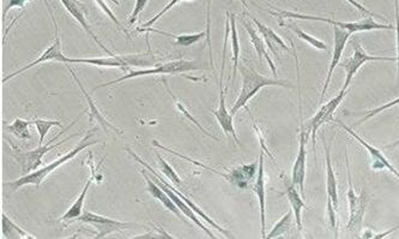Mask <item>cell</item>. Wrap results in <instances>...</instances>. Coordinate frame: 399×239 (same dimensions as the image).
<instances>
[{
    "label": "cell",
    "mask_w": 399,
    "mask_h": 239,
    "mask_svg": "<svg viewBox=\"0 0 399 239\" xmlns=\"http://www.w3.org/2000/svg\"><path fill=\"white\" fill-rule=\"evenodd\" d=\"M95 131H96V128H92V130H89L87 135L82 138V141H81L71 152L65 154V155L59 157V159H57V160L53 161L51 164H48V165L40 167L39 170L34 171V172L29 173V175H24L23 177H21L19 180H12V182H8L6 187L11 189V190H14V191L19 190V189L22 188V187H25V185L40 187L42 182L46 180L48 175L53 173V171L57 170L60 166L64 165L65 162H68V161L71 160V159L77 157L79 153L84 151L85 148L97 144L99 141L92 138L94 137V135H95Z\"/></svg>",
    "instance_id": "6da1fadb"
},
{
    "label": "cell",
    "mask_w": 399,
    "mask_h": 239,
    "mask_svg": "<svg viewBox=\"0 0 399 239\" xmlns=\"http://www.w3.org/2000/svg\"><path fill=\"white\" fill-rule=\"evenodd\" d=\"M240 74L243 76V86L240 90L239 97L236 99L234 105L230 110V115L234 117L243 107L247 106L248 102L257 94L262 88L270 87H285L291 88V84L287 81L278 79H270L264 75H260L256 70H253L249 66L241 65L239 68Z\"/></svg>",
    "instance_id": "7a4b0ae2"
},
{
    "label": "cell",
    "mask_w": 399,
    "mask_h": 239,
    "mask_svg": "<svg viewBox=\"0 0 399 239\" xmlns=\"http://www.w3.org/2000/svg\"><path fill=\"white\" fill-rule=\"evenodd\" d=\"M275 11L267 10V12L271 16H275L278 19H305V21H314V22H324V23L332 24L334 27H338L343 30L354 34V32H372V30H391L395 29L392 24L378 23L372 17L362 19L360 22H340L335 19H326L320 16H313V15L298 14L288 10L276 9Z\"/></svg>",
    "instance_id": "3957f363"
},
{
    "label": "cell",
    "mask_w": 399,
    "mask_h": 239,
    "mask_svg": "<svg viewBox=\"0 0 399 239\" xmlns=\"http://www.w3.org/2000/svg\"><path fill=\"white\" fill-rule=\"evenodd\" d=\"M79 117H77V120H74L72 122V124H70L68 128L63 129L61 133H58L54 138H52L50 142L47 144H42V146H39L37 149H32V151H23V149H19V147L14 146V143L10 142V148H11V155L14 157L16 162L19 164V167H21V171L24 175H29L32 173L34 171L39 170L42 166V159L46 155L47 153L51 152L54 148L59 147L61 144H64L65 142L70 141L71 138L76 137L79 133H74V135H70L69 137L65 138L61 142L55 143V144H52L54 143L58 138L63 135V133H66L68 130L72 126V125L79 120Z\"/></svg>",
    "instance_id": "277c9868"
},
{
    "label": "cell",
    "mask_w": 399,
    "mask_h": 239,
    "mask_svg": "<svg viewBox=\"0 0 399 239\" xmlns=\"http://www.w3.org/2000/svg\"><path fill=\"white\" fill-rule=\"evenodd\" d=\"M63 63L68 64H90L99 66V68H119V69H130L131 66H138V68H147L152 66L157 63V58L152 55V52L149 50L147 52L141 53V55H110L107 58H65Z\"/></svg>",
    "instance_id": "5b68a950"
},
{
    "label": "cell",
    "mask_w": 399,
    "mask_h": 239,
    "mask_svg": "<svg viewBox=\"0 0 399 239\" xmlns=\"http://www.w3.org/2000/svg\"><path fill=\"white\" fill-rule=\"evenodd\" d=\"M345 160H347V172H348L347 198H348L349 206V221L345 226V231L353 237H360L362 231L363 218L366 214L368 203L371 201V195L365 189L361 190L360 195L356 193V190L354 188L351 173H350L348 157H345Z\"/></svg>",
    "instance_id": "8992f818"
},
{
    "label": "cell",
    "mask_w": 399,
    "mask_h": 239,
    "mask_svg": "<svg viewBox=\"0 0 399 239\" xmlns=\"http://www.w3.org/2000/svg\"><path fill=\"white\" fill-rule=\"evenodd\" d=\"M205 69L204 65L196 60H186L179 59L173 60L170 63H165V64H158L155 66L154 69H142V70H132L130 71L129 74L124 75L123 77L110 81V82L102 83L99 84L97 87L92 89V92H95L100 88L113 87L114 84H118L120 82H124L127 79H136V77H143V76H147V75H178L185 74L188 71H194V70Z\"/></svg>",
    "instance_id": "52a82bcc"
},
{
    "label": "cell",
    "mask_w": 399,
    "mask_h": 239,
    "mask_svg": "<svg viewBox=\"0 0 399 239\" xmlns=\"http://www.w3.org/2000/svg\"><path fill=\"white\" fill-rule=\"evenodd\" d=\"M351 47H353L354 53L349 59L345 60V63H342V68H345V81L343 84L345 90H348V88L351 84L354 76L358 74V70L362 68L366 63H371V61H396L397 63V57L396 58H391V57H376V55H369L366 53L365 48H363L361 42L358 41L356 39H351Z\"/></svg>",
    "instance_id": "ba28073f"
},
{
    "label": "cell",
    "mask_w": 399,
    "mask_h": 239,
    "mask_svg": "<svg viewBox=\"0 0 399 239\" xmlns=\"http://www.w3.org/2000/svg\"><path fill=\"white\" fill-rule=\"evenodd\" d=\"M347 93H348V90L342 89L337 97L331 99L330 102H327L325 105L320 106L317 113L313 115V118H311V120H308L307 123L305 124V128H306V130H307L308 133H311V136H312L313 153H314V157H316V159H317L318 130L320 129L323 125L329 123L331 120H334L332 118H334L336 110L338 108L342 102L345 100V97H347Z\"/></svg>",
    "instance_id": "9c48e42d"
},
{
    "label": "cell",
    "mask_w": 399,
    "mask_h": 239,
    "mask_svg": "<svg viewBox=\"0 0 399 239\" xmlns=\"http://www.w3.org/2000/svg\"><path fill=\"white\" fill-rule=\"evenodd\" d=\"M311 133H308L305 124H303L300 118V135H298V149L295 161H294L293 170H291V180L296 185L298 191L305 198V180H306V162H307V151L306 143Z\"/></svg>",
    "instance_id": "30bf717a"
},
{
    "label": "cell",
    "mask_w": 399,
    "mask_h": 239,
    "mask_svg": "<svg viewBox=\"0 0 399 239\" xmlns=\"http://www.w3.org/2000/svg\"><path fill=\"white\" fill-rule=\"evenodd\" d=\"M74 222H81V224H87V225L95 227L97 231V235L95 238H105L110 233H114L116 231H123L125 229L131 227V224L124 222V221L114 220L106 216H99L95 213L84 211L82 216L77 218Z\"/></svg>",
    "instance_id": "8fae6325"
},
{
    "label": "cell",
    "mask_w": 399,
    "mask_h": 239,
    "mask_svg": "<svg viewBox=\"0 0 399 239\" xmlns=\"http://www.w3.org/2000/svg\"><path fill=\"white\" fill-rule=\"evenodd\" d=\"M334 122L340 125L342 129L347 131L351 137L355 138L367 151L369 157H371V169L373 171L389 170L392 175H395L396 178L399 180V171L391 164L390 160L385 157V154L381 152L380 149H378L371 143L365 141L362 137H360L358 133H355L351 128H349L348 125H345L343 122H340V120H335Z\"/></svg>",
    "instance_id": "7c38bea8"
},
{
    "label": "cell",
    "mask_w": 399,
    "mask_h": 239,
    "mask_svg": "<svg viewBox=\"0 0 399 239\" xmlns=\"http://www.w3.org/2000/svg\"><path fill=\"white\" fill-rule=\"evenodd\" d=\"M125 151L129 153V154H131V157H132L134 160L137 161L138 164H141V165L144 166V167H145V169H147V170L149 171L150 173H152V175H155V177H157L158 180H162V182H163V183H165V184L167 185L168 188L172 189V190H173L175 193H178L180 198H183L185 202L187 203L188 206L192 208L194 212L197 213L198 216H201V218H202L203 220L207 221L209 225L212 226V227H214V229H216V230L218 231V232H221L222 235L225 236L227 238H232V237H233V236L230 235L229 231L225 230V229H223L222 226L218 225V224H217V222H216L214 219H212L210 216H207V213L203 211L202 208L199 207L198 204H196V203L193 202L191 198H188L187 196H185L184 193H180L178 189H175L174 187H172V184L168 183V182H167V180H165V178L162 177V175H158L156 171L152 169V166L147 165V162L143 160L142 157H138L137 153L133 152L132 149H130V148H125Z\"/></svg>",
    "instance_id": "4fadbf2b"
},
{
    "label": "cell",
    "mask_w": 399,
    "mask_h": 239,
    "mask_svg": "<svg viewBox=\"0 0 399 239\" xmlns=\"http://www.w3.org/2000/svg\"><path fill=\"white\" fill-rule=\"evenodd\" d=\"M225 60H222V64H221L220 81H218L220 102H218V107H217V110L212 111V113L215 115V118L217 120V122H218L221 129L223 130V133H225L227 136H230V137L234 138L236 143L239 144V138H238V135H236V131H235L233 115H230V112H228L227 107H225V93H227V89H228V88L225 87V86H223V81H225Z\"/></svg>",
    "instance_id": "5bb4252c"
},
{
    "label": "cell",
    "mask_w": 399,
    "mask_h": 239,
    "mask_svg": "<svg viewBox=\"0 0 399 239\" xmlns=\"http://www.w3.org/2000/svg\"><path fill=\"white\" fill-rule=\"evenodd\" d=\"M350 37H351V34L347 30H343L338 27H334V52H332V58H331L330 68H329V71L326 75L325 82L323 86V90H321L320 104L324 100L326 93L329 90L332 75L335 73L336 68L340 65V58L343 55V52H345V46H347Z\"/></svg>",
    "instance_id": "9a60e30c"
},
{
    "label": "cell",
    "mask_w": 399,
    "mask_h": 239,
    "mask_svg": "<svg viewBox=\"0 0 399 239\" xmlns=\"http://www.w3.org/2000/svg\"><path fill=\"white\" fill-rule=\"evenodd\" d=\"M65 57L61 52V42H60L59 37V27H58V23L54 24V41L52 44L51 46L47 48L46 51L43 52L37 60L32 61L30 64L25 65L24 68H21V69L14 71L12 74H10L9 76H6L3 79L1 82L6 83L9 82L10 79H14L17 77L19 75L23 74L28 70L32 69L34 66H37V65L42 64V63H46V61H51V60H58V61H64Z\"/></svg>",
    "instance_id": "2e32d148"
},
{
    "label": "cell",
    "mask_w": 399,
    "mask_h": 239,
    "mask_svg": "<svg viewBox=\"0 0 399 239\" xmlns=\"http://www.w3.org/2000/svg\"><path fill=\"white\" fill-rule=\"evenodd\" d=\"M60 1H61V4L64 5L66 10L69 11V14L82 26L83 29L85 30V32H87L89 37H92L97 46L101 47L102 50L106 52V53H108V55H114L113 52L108 50V48L102 44L101 40L97 37L96 34L92 32V27H90V24L88 22L87 8H85V5L81 3L79 0H60Z\"/></svg>",
    "instance_id": "e0dca14e"
},
{
    "label": "cell",
    "mask_w": 399,
    "mask_h": 239,
    "mask_svg": "<svg viewBox=\"0 0 399 239\" xmlns=\"http://www.w3.org/2000/svg\"><path fill=\"white\" fill-rule=\"evenodd\" d=\"M264 151L260 149L259 153V167H258L256 183L253 185V191L256 193L260 209V231L262 237L266 236V193H265V166H264Z\"/></svg>",
    "instance_id": "ac0fdd59"
},
{
    "label": "cell",
    "mask_w": 399,
    "mask_h": 239,
    "mask_svg": "<svg viewBox=\"0 0 399 239\" xmlns=\"http://www.w3.org/2000/svg\"><path fill=\"white\" fill-rule=\"evenodd\" d=\"M243 15L247 16L248 19H252L253 23L256 24V27H257L258 32H259V34H260L263 39H264L266 46H267V48L274 53L275 57L278 58V50H280V51L288 52V53H293V52L290 51L289 47L287 46V44L283 41V39H282L280 35H277V34H276L270 27H267L266 24L260 22L257 17H254V16L249 14L248 11H245Z\"/></svg>",
    "instance_id": "d6986e66"
},
{
    "label": "cell",
    "mask_w": 399,
    "mask_h": 239,
    "mask_svg": "<svg viewBox=\"0 0 399 239\" xmlns=\"http://www.w3.org/2000/svg\"><path fill=\"white\" fill-rule=\"evenodd\" d=\"M283 177H285V196L288 198L290 207L293 209L294 220H295V225H296L298 232L301 233L303 231V209L311 211V209L306 206V203L303 201V198H301V193L298 191L296 185L294 184L293 180H288L285 175H283Z\"/></svg>",
    "instance_id": "ffe728a7"
},
{
    "label": "cell",
    "mask_w": 399,
    "mask_h": 239,
    "mask_svg": "<svg viewBox=\"0 0 399 239\" xmlns=\"http://www.w3.org/2000/svg\"><path fill=\"white\" fill-rule=\"evenodd\" d=\"M154 180L156 182L157 184L160 185L161 188L165 190V193H168V196H170V198L173 200V202H174L175 204L178 206V208H179L180 212L183 213V214H184V216H186L187 219H190V220L192 221V222H194V224H196V225H197L199 229H202V230L204 231L205 233H207V237H210V238H215L216 236L212 233V231L209 230L207 226L204 225L202 221L198 219L197 213L194 212L192 208L190 207L187 203L185 202L184 200L180 198L178 193H175L174 191L172 190V189L168 188V187H167V185H165V183L162 182V180H158L157 177H155V175H154Z\"/></svg>",
    "instance_id": "44dd1931"
},
{
    "label": "cell",
    "mask_w": 399,
    "mask_h": 239,
    "mask_svg": "<svg viewBox=\"0 0 399 239\" xmlns=\"http://www.w3.org/2000/svg\"><path fill=\"white\" fill-rule=\"evenodd\" d=\"M323 144L325 149V165H326V193H327V200L334 203V207L338 208V182L335 175V170L332 167L331 162V147L329 143L326 142L325 137L323 136Z\"/></svg>",
    "instance_id": "7402d4cb"
},
{
    "label": "cell",
    "mask_w": 399,
    "mask_h": 239,
    "mask_svg": "<svg viewBox=\"0 0 399 239\" xmlns=\"http://www.w3.org/2000/svg\"><path fill=\"white\" fill-rule=\"evenodd\" d=\"M147 173H149V171H147V169H143L142 175L143 177L145 178V182H147V191H149V193H150L155 200H158L170 212L173 213L175 216H178L179 219L186 222L184 216H181V213H180L179 208L173 202V200L168 196V193H165V190L161 188L160 185L157 184L155 180H152Z\"/></svg>",
    "instance_id": "603a6c76"
},
{
    "label": "cell",
    "mask_w": 399,
    "mask_h": 239,
    "mask_svg": "<svg viewBox=\"0 0 399 239\" xmlns=\"http://www.w3.org/2000/svg\"><path fill=\"white\" fill-rule=\"evenodd\" d=\"M68 70H69L70 74L72 75V77H74V81H76V83L79 84V89L82 90L83 94H84V97H85V99H87L88 107H89V120H90V122L97 120V122L101 124L103 130H106V131L107 130H110V131H114V133H118V135H121L123 131H121L120 129H118L115 125L110 123V122H108V120H107L106 118L103 117V115H102L101 112L99 111L96 105H95V102H94V100H92V97L89 95V93H88L87 89L84 88L82 82L79 81V79L77 77V75H76V73H74V70L71 69L70 66H68Z\"/></svg>",
    "instance_id": "cb8c5ba5"
},
{
    "label": "cell",
    "mask_w": 399,
    "mask_h": 239,
    "mask_svg": "<svg viewBox=\"0 0 399 239\" xmlns=\"http://www.w3.org/2000/svg\"><path fill=\"white\" fill-rule=\"evenodd\" d=\"M258 167H259V161L233 167L232 170H229L228 182L236 188L243 189V190L247 189L249 182L254 180V175L258 173Z\"/></svg>",
    "instance_id": "d4e9b609"
},
{
    "label": "cell",
    "mask_w": 399,
    "mask_h": 239,
    "mask_svg": "<svg viewBox=\"0 0 399 239\" xmlns=\"http://www.w3.org/2000/svg\"><path fill=\"white\" fill-rule=\"evenodd\" d=\"M240 21H241V23H243V27L246 29L248 37H249V40L252 42L253 47H254V50L257 52L259 61L262 63L263 58H264V59L267 61L269 66H270L271 71H272V74L275 76V79H277V68H276L275 63H274L272 58H271L269 53L266 52V44H264V42H265L264 41V39H263V37L259 35V32H257L251 24L248 23L247 21H245V19H241Z\"/></svg>",
    "instance_id": "484cf974"
},
{
    "label": "cell",
    "mask_w": 399,
    "mask_h": 239,
    "mask_svg": "<svg viewBox=\"0 0 399 239\" xmlns=\"http://www.w3.org/2000/svg\"><path fill=\"white\" fill-rule=\"evenodd\" d=\"M139 32H155V34H160V35H165V37H173L175 39L174 45L180 47H190L201 41L204 37H207V32H197V34H183V35H174L170 32H161L157 29H152V28H137L136 29Z\"/></svg>",
    "instance_id": "4316f807"
},
{
    "label": "cell",
    "mask_w": 399,
    "mask_h": 239,
    "mask_svg": "<svg viewBox=\"0 0 399 239\" xmlns=\"http://www.w3.org/2000/svg\"><path fill=\"white\" fill-rule=\"evenodd\" d=\"M92 180H94V177H90L89 180H87V183L84 185L83 188L82 193L79 195V198L74 201V204L68 209V212L65 213L64 216L60 218L59 221H64V222H74L77 218L82 216L83 206H84V201H85V198H87L88 191H89V188L92 185Z\"/></svg>",
    "instance_id": "83f0119b"
},
{
    "label": "cell",
    "mask_w": 399,
    "mask_h": 239,
    "mask_svg": "<svg viewBox=\"0 0 399 239\" xmlns=\"http://www.w3.org/2000/svg\"><path fill=\"white\" fill-rule=\"evenodd\" d=\"M162 82H163V84H165V90L168 92V94H170V97H172V99H173V102H174V105L175 107H176V110L179 111L180 113H183V115H184L185 117H186V118H187V120H190V122H191V123H192V124L194 125V126H196V128H197V129L199 130V131H201L203 135H204V136L212 137V140H216V141H217L218 137H216V136H214V135H212V133H207V130L203 128V125L201 124V123H199V122H198V120H196V118H194V117H193L191 113H190V111L186 108V106H185L183 102H180L179 99L176 97V95H175L174 93L170 90V86H168L167 79H162Z\"/></svg>",
    "instance_id": "f1b7e54d"
},
{
    "label": "cell",
    "mask_w": 399,
    "mask_h": 239,
    "mask_svg": "<svg viewBox=\"0 0 399 239\" xmlns=\"http://www.w3.org/2000/svg\"><path fill=\"white\" fill-rule=\"evenodd\" d=\"M1 226H3V236L5 239L35 238V236L28 235L22 227H19L14 221L11 220L5 213L1 214Z\"/></svg>",
    "instance_id": "f546056e"
},
{
    "label": "cell",
    "mask_w": 399,
    "mask_h": 239,
    "mask_svg": "<svg viewBox=\"0 0 399 239\" xmlns=\"http://www.w3.org/2000/svg\"><path fill=\"white\" fill-rule=\"evenodd\" d=\"M280 27H285L290 29L291 32H295V35L300 39V40H303L305 42H307L309 46H312L313 48H316L318 51H327V45L325 42L321 41L317 37H312L309 35L307 32H303L301 28L298 27L296 23H283V22H280Z\"/></svg>",
    "instance_id": "4dcf8cb0"
},
{
    "label": "cell",
    "mask_w": 399,
    "mask_h": 239,
    "mask_svg": "<svg viewBox=\"0 0 399 239\" xmlns=\"http://www.w3.org/2000/svg\"><path fill=\"white\" fill-rule=\"evenodd\" d=\"M230 41H232V51H233V79H235L238 70H239L240 42L236 26H235V15L232 12H230Z\"/></svg>",
    "instance_id": "1f68e13d"
},
{
    "label": "cell",
    "mask_w": 399,
    "mask_h": 239,
    "mask_svg": "<svg viewBox=\"0 0 399 239\" xmlns=\"http://www.w3.org/2000/svg\"><path fill=\"white\" fill-rule=\"evenodd\" d=\"M293 209H289L288 212L285 213V216L280 218V220L277 221V224L265 236V238H278V237H282L285 233H288L291 230V227H293Z\"/></svg>",
    "instance_id": "d6a6232c"
},
{
    "label": "cell",
    "mask_w": 399,
    "mask_h": 239,
    "mask_svg": "<svg viewBox=\"0 0 399 239\" xmlns=\"http://www.w3.org/2000/svg\"><path fill=\"white\" fill-rule=\"evenodd\" d=\"M32 124V120L29 122V120L16 118L14 123H11V124L6 126V131L12 133L19 140H30L32 135H30V131H29V126Z\"/></svg>",
    "instance_id": "836d02e7"
},
{
    "label": "cell",
    "mask_w": 399,
    "mask_h": 239,
    "mask_svg": "<svg viewBox=\"0 0 399 239\" xmlns=\"http://www.w3.org/2000/svg\"><path fill=\"white\" fill-rule=\"evenodd\" d=\"M32 124L37 126V131H39V136H40V141H39V146L43 144V138L46 137L48 131L53 128V126H59L63 128V124L58 122V120H40V118H34L32 120Z\"/></svg>",
    "instance_id": "e575fe53"
},
{
    "label": "cell",
    "mask_w": 399,
    "mask_h": 239,
    "mask_svg": "<svg viewBox=\"0 0 399 239\" xmlns=\"http://www.w3.org/2000/svg\"><path fill=\"white\" fill-rule=\"evenodd\" d=\"M156 159L157 161H158V164H160V169L161 171H162V173H163L173 184L181 188V187H183V180L180 178L179 175L175 172L174 169H173L163 157H161L160 154H156Z\"/></svg>",
    "instance_id": "d590c367"
},
{
    "label": "cell",
    "mask_w": 399,
    "mask_h": 239,
    "mask_svg": "<svg viewBox=\"0 0 399 239\" xmlns=\"http://www.w3.org/2000/svg\"><path fill=\"white\" fill-rule=\"evenodd\" d=\"M397 105H399V97H397V99H395V100H392V102H387V104H384V105H381V106L376 107V108H373V110L362 112V113H361L362 118L358 120V123H356V125H362L363 123H366L367 120H371V118H373V117L379 115V113H381V112L389 110V108H392V107L397 106Z\"/></svg>",
    "instance_id": "8d00e7d4"
},
{
    "label": "cell",
    "mask_w": 399,
    "mask_h": 239,
    "mask_svg": "<svg viewBox=\"0 0 399 239\" xmlns=\"http://www.w3.org/2000/svg\"><path fill=\"white\" fill-rule=\"evenodd\" d=\"M212 0H207V44L209 47V59L210 65L214 68V58H212Z\"/></svg>",
    "instance_id": "74e56055"
},
{
    "label": "cell",
    "mask_w": 399,
    "mask_h": 239,
    "mask_svg": "<svg viewBox=\"0 0 399 239\" xmlns=\"http://www.w3.org/2000/svg\"><path fill=\"white\" fill-rule=\"evenodd\" d=\"M181 1H193V0H170V3L165 5L163 9L161 10L160 12H158V14H157L155 17H152L150 21H147V22H145V23H143L142 27L141 28L152 27V26H154V24L156 23L158 19H161V17H163V16H165V15L167 14L168 11H170V10L174 8L175 5L180 4Z\"/></svg>",
    "instance_id": "f35d334b"
},
{
    "label": "cell",
    "mask_w": 399,
    "mask_h": 239,
    "mask_svg": "<svg viewBox=\"0 0 399 239\" xmlns=\"http://www.w3.org/2000/svg\"><path fill=\"white\" fill-rule=\"evenodd\" d=\"M95 1H96L97 5L101 8V10H103V12H105V14H106L110 19H112V22H113V23H114L116 27L119 28L121 32H125L127 37H130L129 32H127V30H126V29L123 27V24L120 23L119 21H118V19H116V16L113 14V11H112V10H110V8L107 6L106 3H105V0H95Z\"/></svg>",
    "instance_id": "ab89813d"
},
{
    "label": "cell",
    "mask_w": 399,
    "mask_h": 239,
    "mask_svg": "<svg viewBox=\"0 0 399 239\" xmlns=\"http://www.w3.org/2000/svg\"><path fill=\"white\" fill-rule=\"evenodd\" d=\"M30 1L32 0H6V5L3 9V21H5V17H6V15L9 14L10 10L14 9V8L23 9V8H25V5L28 3H30Z\"/></svg>",
    "instance_id": "60d3db41"
},
{
    "label": "cell",
    "mask_w": 399,
    "mask_h": 239,
    "mask_svg": "<svg viewBox=\"0 0 399 239\" xmlns=\"http://www.w3.org/2000/svg\"><path fill=\"white\" fill-rule=\"evenodd\" d=\"M147 1L149 0H136V4H134V9H133L132 14L130 16L129 23L130 26L136 23L138 21V17L139 15L142 14L143 10L147 6Z\"/></svg>",
    "instance_id": "b9f144b4"
},
{
    "label": "cell",
    "mask_w": 399,
    "mask_h": 239,
    "mask_svg": "<svg viewBox=\"0 0 399 239\" xmlns=\"http://www.w3.org/2000/svg\"><path fill=\"white\" fill-rule=\"evenodd\" d=\"M395 19H396V48H397V77L399 79V0H395Z\"/></svg>",
    "instance_id": "7bdbcfd3"
},
{
    "label": "cell",
    "mask_w": 399,
    "mask_h": 239,
    "mask_svg": "<svg viewBox=\"0 0 399 239\" xmlns=\"http://www.w3.org/2000/svg\"><path fill=\"white\" fill-rule=\"evenodd\" d=\"M345 1L350 5H353L354 8L358 10L361 14L367 15L369 17H379V19H385L384 17H381L380 15L373 12L372 10H368L367 8H365L362 4H360L356 0H345Z\"/></svg>",
    "instance_id": "ee69618b"
},
{
    "label": "cell",
    "mask_w": 399,
    "mask_h": 239,
    "mask_svg": "<svg viewBox=\"0 0 399 239\" xmlns=\"http://www.w3.org/2000/svg\"><path fill=\"white\" fill-rule=\"evenodd\" d=\"M397 230H399V225L395 226V227H392L390 230L385 231V232H382V233H376L373 238H385V237L390 236L391 233H393V232Z\"/></svg>",
    "instance_id": "f6af8a7d"
},
{
    "label": "cell",
    "mask_w": 399,
    "mask_h": 239,
    "mask_svg": "<svg viewBox=\"0 0 399 239\" xmlns=\"http://www.w3.org/2000/svg\"><path fill=\"white\" fill-rule=\"evenodd\" d=\"M45 1V5H46L47 10H48V14L51 16L52 21H53V23L57 22V19H55L54 14H53V11H52L51 5L48 3V0H43Z\"/></svg>",
    "instance_id": "bcb514c9"
},
{
    "label": "cell",
    "mask_w": 399,
    "mask_h": 239,
    "mask_svg": "<svg viewBox=\"0 0 399 239\" xmlns=\"http://www.w3.org/2000/svg\"><path fill=\"white\" fill-rule=\"evenodd\" d=\"M374 235L372 233V230H365L360 235V238H373Z\"/></svg>",
    "instance_id": "7dc6e473"
},
{
    "label": "cell",
    "mask_w": 399,
    "mask_h": 239,
    "mask_svg": "<svg viewBox=\"0 0 399 239\" xmlns=\"http://www.w3.org/2000/svg\"><path fill=\"white\" fill-rule=\"evenodd\" d=\"M399 147V140L395 141V142L390 143V144H386L385 149H395V148Z\"/></svg>",
    "instance_id": "c3c4849f"
},
{
    "label": "cell",
    "mask_w": 399,
    "mask_h": 239,
    "mask_svg": "<svg viewBox=\"0 0 399 239\" xmlns=\"http://www.w3.org/2000/svg\"><path fill=\"white\" fill-rule=\"evenodd\" d=\"M239 1L243 5V6H245V8H246V9H248V4L246 0H239Z\"/></svg>",
    "instance_id": "681fc988"
},
{
    "label": "cell",
    "mask_w": 399,
    "mask_h": 239,
    "mask_svg": "<svg viewBox=\"0 0 399 239\" xmlns=\"http://www.w3.org/2000/svg\"><path fill=\"white\" fill-rule=\"evenodd\" d=\"M112 1H113V3H114V4L119 5V3H118V1H116V0H112Z\"/></svg>",
    "instance_id": "f907efd6"
}]
</instances>
